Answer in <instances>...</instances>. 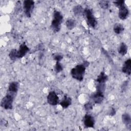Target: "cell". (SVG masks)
I'll return each mask as SVG.
<instances>
[{"label":"cell","mask_w":131,"mask_h":131,"mask_svg":"<svg viewBox=\"0 0 131 131\" xmlns=\"http://www.w3.org/2000/svg\"><path fill=\"white\" fill-rule=\"evenodd\" d=\"M108 79V76L104 72H101L96 79L97 83H105Z\"/></svg>","instance_id":"9a60e30c"},{"label":"cell","mask_w":131,"mask_h":131,"mask_svg":"<svg viewBox=\"0 0 131 131\" xmlns=\"http://www.w3.org/2000/svg\"><path fill=\"white\" fill-rule=\"evenodd\" d=\"M18 88H19V83L17 81L11 82L9 85L8 89L7 90V92L16 95L17 93L18 92Z\"/></svg>","instance_id":"8fae6325"},{"label":"cell","mask_w":131,"mask_h":131,"mask_svg":"<svg viewBox=\"0 0 131 131\" xmlns=\"http://www.w3.org/2000/svg\"><path fill=\"white\" fill-rule=\"evenodd\" d=\"M72 103L71 98L67 95H64L62 100L60 102V105L63 108H68Z\"/></svg>","instance_id":"5bb4252c"},{"label":"cell","mask_w":131,"mask_h":131,"mask_svg":"<svg viewBox=\"0 0 131 131\" xmlns=\"http://www.w3.org/2000/svg\"><path fill=\"white\" fill-rule=\"evenodd\" d=\"M16 96L11 94L7 93L5 96H4L1 103L2 107L5 110H11L13 107V102Z\"/></svg>","instance_id":"5b68a950"},{"label":"cell","mask_w":131,"mask_h":131,"mask_svg":"<svg viewBox=\"0 0 131 131\" xmlns=\"http://www.w3.org/2000/svg\"><path fill=\"white\" fill-rule=\"evenodd\" d=\"M100 7L103 9H106L109 6V1H101L99 3Z\"/></svg>","instance_id":"ffe728a7"},{"label":"cell","mask_w":131,"mask_h":131,"mask_svg":"<svg viewBox=\"0 0 131 131\" xmlns=\"http://www.w3.org/2000/svg\"><path fill=\"white\" fill-rule=\"evenodd\" d=\"M59 101V97L54 91H51L47 96V102L51 105H57Z\"/></svg>","instance_id":"52a82bcc"},{"label":"cell","mask_w":131,"mask_h":131,"mask_svg":"<svg viewBox=\"0 0 131 131\" xmlns=\"http://www.w3.org/2000/svg\"><path fill=\"white\" fill-rule=\"evenodd\" d=\"M128 50L127 46L124 42H121L118 48V53L121 55H125L126 54Z\"/></svg>","instance_id":"e0dca14e"},{"label":"cell","mask_w":131,"mask_h":131,"mask_svg":"<svg viewBox=\"0 0 131 131\" xmlns=\"http://www.w3.org/2000/svg\"><path fill=\"white\" fill-rule=\"evenodd\" d=\"M29 50L30 49L27 47L26 43L23 42L20 45L19 50L12 49L9 54V57L11 60L14 61L23 57Z\"/></svg>","instance_id":"7a4b0ae2"},{"label":"cell","mask_w":131,"mask_h":131,"mask_svg":"<svg viewBox=\"0 0 131 131\" xmlns=\"http://www.w3.org/2000/svg\"><path fill=\"white\" fill-rule=\"evenodd\" d=\"M35 3L32 0H26L23 2L24 12L28 17H30L34 7Z\"/></svg>","instance_id":"8992f818"},{"label":"cell","mask_w":131,"mask_h":131,"mask_svg":"<svg viewBox=\"0 0 131 131\" xmlns=\"http://www.w3.org/2000/svg\"><path fill=\"white\" fill-rule=\"evenodd\" d=\"M122 121L123 124L128 129H131V118L128 113H125L122 115Z\"/></svg>","instance_id":"7c38bea8"},{"label":"cell","mask_w":131,"mask_h":131,"mask_svg":"<svg viewBox=\"0 0 131 131\" xmlns=\"http://www.w3.org/2000/svg\"><path fill=\"white\" fill-rule=\"evenodd\" d=\"M116 114V111H115V109L114 108H112V110L109 114L110 115H111V116H114Z\"/></svg>","instance_id":"d4e9b609"},{"label":"cell","mask_w":131,"mask_h":131,"mask_svg":"<svg viewBox=\"0 0 131 131\" xmlns=\"http://www.w3.org/2000/svg\"><path fill=\"white\" fill-rule=\"evenodd\" d=\"M83 7L80 5L75 6L73 8V13L76 16H79L82 15L83 14Z\"/></svg>","instance_id":"2e32d148"},{"label":"cell","mask_w":131,"mask_h":131,"mask_svg":"<svg viewBox=\"0 0 131 131\" xmlns=\"http://www.w3.org/2000/svg\"><path fill=\"white\" fill-rule=\"evenodd\" d=\"M122 72L127 75H130L131 73V60L130 58L125 61L122 68Z\"/></svg>","instance_id":"4fadbf2b"},{"label":"cell","mask_w":131,"mask_h":131,"mask_svg":"<svg viewBox=\"0 0 131 131\" xmlns=\"http://www.w3.org/2000/svg\"><path fill=\"white\" fill-rule=\"evenodd\" d=\"M91 97L95 103L100 104L103 101L104 99V93L96 91L95 93L92 95Z\"/></svg>","instance_id":"30bf717a"},{"label":"cell","mask_w":131,"mask_h":131,"mask_svg":"<svg viewBox=\"0 0 131 131\" xmlns=\"http://www.w3.org/2000/svg\"><path fill=\"white\" fill-rule=\"evenodd\" d=\"M124 27L120 23H116L114 25L113 27L114 32L117 34H121L124 31Z\"/></svg>","instance_id":"ac0fdd59"},{"label":"cell","mask_w":131,"mask_h":131,"mask_svg":"<svg viewBox=\"0 0 131 131\" xmlns=\"http://www.w3.org/2000/svg\"><path fill=\"white\" fill-rule=\"evenodd\" d=\"M62 20L63 16L61 13L59 11L55 10L53 13V19L51 25V28L53 32L56 33L60 31Z\"/></svg>","instance_id":"3957f363"},{"label":"cell","mask_w":131,"mask_h":131,"mask_svg":"<svg viewBox=\"0 0 131 131\" xmlns=\"http://www.w3.org/2000/svg\"><path fill=\"white\" fill-rule=\"evenodd\" d=\"M63 70V67L62 64L60 63V62L56 61V63L54 67V70L56 73H58L62 71Z\"/></svg>","instance_id":"44dd1931"},{"label":"cell","mask_w":131,"mask_h":131,"mask_svg":"<svg viewBox=\"0 0 131 131\" xmlns=\"http://www.w3.org/2000/svg\"><path fill=\"white\" fill-rule=\"evenodd\" d=\"M89 65V62L84 61L83 63L78 64L74 68H72L71 71V75L72 77L79 81H82L83 79L86 68Z\"/></svg>","instance_id":"6da1fadb"},{"label":"cell","mask_w":131,"mask_h":131,"mask_svg":"<svg viewBox=\"0 0 131 131\" xmlns=\"http://www.w3.org/2000/svg\"><path fill=\"white\" fill-rule=\"evenodd\" d=\"M83 14L88 25L93 28H95L97 25V21L93 14L92 10L88 8H85L83 11Z\"/></svg>","instance_id":"277c9868"},{"label":"cell","mask_w":131,"mask_h":131,"mask_svg":"<svg viewBox=\"0 0 131 131\" xmlns=\"http://www.w3.org/2000/svg\"><path fill=\"white\" fill-rule=\"evenodd\" d=\"M66 24L68 29L72 30L76 26V21L72 18H69L67 20Z\"/></svg>","instance_id":"d6986e66"},{"label":"cell","mask_w":131,"mask_h":131,"mask_svg":"<svg viewBox=\"0 0 131 131\" xmlns=\"http://www.w3.org/2000/svg\"><path fill=\"white\" fill-rule=\"evenodd\" d=\"M84 125L86 128H93L95 124L94 118L90 114H85L83 119Z\"/></svg>","instance_id":"ba28073f"},{"label":"cell","mask_w":131,"mask_h":131,"mask_svg":"<svg viewBox=\"0 0 131 131\" xmlns=\"http://www.w3.org/2000/svg\"><path fill=\"white\" fill-rule=\"evenodd\" d=\"M114 5L117 7L118 8H119L120 6H121V5H122L123 4H125V2L124 1L122 0H120V1H115L114 2Z\"/></svg>","instance_id":"603a6c76"},{"label":"cell","mask_w":131,"mask_h":131,"mask_svg":"<svg viewBox=\"0 0 131 131\" xmlns=\"http://www.w3.org/2000/svg\"><path fill=\"white\" fill-rule=\"evenodd\" d=\"M62 58H63L62 55H61L60 54H57V55H55L54 57V60H55L57 62H60L61 61V60L62 59Z\"/></svg>","instance_id":"cb8c5ba5"},{"label":"cell","mask_w":131,"mask_h":131,"mask_svg":"<svg viewBox=\"0 0 131 131\" xmlns=\"http://www.w3.org/2000/svg\"><path fill=\"white\" fill-rule=\"evenodd\" d=\"M118 8H119V13H118L119 17L122 20L126 19L129 15V10L128 8L126 7L125 4H123L122 5L120 6Z\"/></svg>","instance_id":"9c48e42d"},{"label":"cell","mask_w":131,"mask_h":131,"mask_svg":"<svg viewBox=\"0 0 131 131\" xmlns=\"http://www.w3.org/2000/svg\"><path fill=\"white\" fill-rule=\"evenodd\" d=\"M84 108H85V110L87 111H89L92 110V108H93L92 103L91 102H89L86 103L84 105Z\"/></svg>","instance_id":"7402d4cb"}]
</instances>
